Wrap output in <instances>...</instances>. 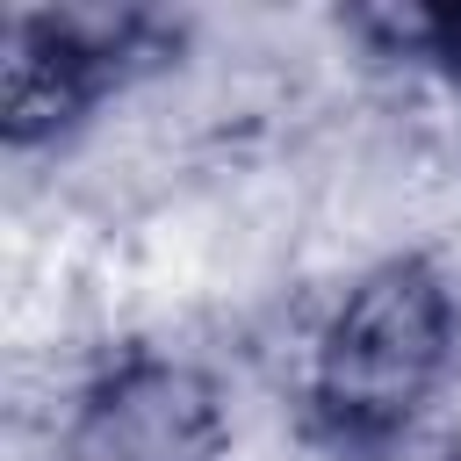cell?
I'll list each match as a JSON object with an SVG mask.
<instances>
[{"label": "cell", "mask_w": 461, "mask_h": 461, "mask_svg": "<svg viewBox=\"0 0 461 461\" xmlns=\"http://www.w3.org/2000/svg\"><path fill=\"white\" fill-rule=\"evenodd\" d=\"M454 360V295L432 259L403 252L367 267L310 360V418L331 447H389L418 425Z\"/></svg>", "instance_id": "obj_1"}, {"label": "cell", "mask_w": 461, "mask_h": 461, "mask_svg": "<svg viewBox=\"0 0 461 461\" xmlns=\"http://www.w3.org/2000/svg\"><path fill=\"white\" fill-rule=\"evenodd\" d=\"M158 50V22L137 7H36L7 14V65H0V108L7 137H50L72 115H86L108 86H122Z\"/></svg>", "instance_id": "obj_2"}, {"label": "cell", "mask_w": 461, "mask_h": 461, "mask_svg": "<svg viewBox=\"0 0 461 461\" xmlns=\"http://www.w3.org/2000/svg\"><path fill=\"white\" fill-rule=\"evenodd\" d=\"M223 447V396L202 367L137 353L108 367L58 439V461H216Z\"/></svg>", "instance_id": "obj_3"}, {"label": "cell", "mask_w": 461, "mask_h": 461, "mask_svg": "<svg viewBox=\"0 0 461 461\" xmlns=\"http://www.w3.org/2000/svg\"><path fill=\"white\" fill-rule=\"evenodd\" d=\"M360 29L461 86V7H389V14H360Z\"/></svg>", "instance_id": "obj_4"}]
</instances>
